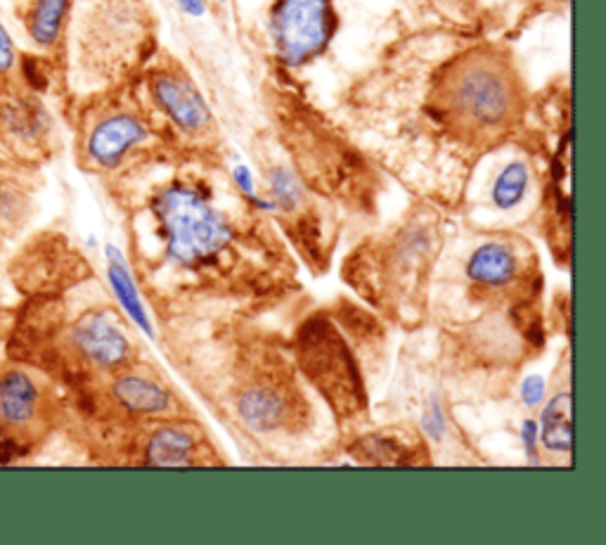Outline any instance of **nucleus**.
<instances>
[{
    "label": "nucleus",
    "mask_w": 606,
    "mask_h": 545,
    "mask_svg": "<svg viewBox=\"0 0 606 545\" xmlns=\"http://www.w3.org/2000/svg\"><path fill=\"white\" fill-rule=\"evenodd\" d=\"M528 183H531V173L524 162H509L505 169L498 173L493 183V204L502 211L517 207L524 200L528 192Z\"/></svg>",
    "instance_id": "obj_17"
},
{
    "label": "nucleus",
    "mask_w": 606,
    "mask_h": 545,
    "mask_svg": "<svg viewBox=\"0 0 606 545\" xmlns=\"http://www.w3.org/2000/svg\"><path fill=\"white\" fill-rule=\"evenodd\" d=\"M48 126V114L36 100L15 98L0 105V128L17 138H36Z\"/></svg>",
    "instance_id": "obj_14"
},
{
    "label": "nucleus",
    "mask_w": 606,
    "mask_h": 545,
    "mask_svg": "<svg viewBox=\"0 0 606 545\" xmlns=\"http://www.w3.org/2000/svg\"><path fill=\"white\" fill-rule=\"evenodd\" d=\"M178 8L190 17H204L206 15V0H176Z\"/></svg>",
    "instance_id": "obj_22"
},
{
    "label": "nucleus",
    "mask_w": 606,
    "mask_h": 545,
    "mask_svg": "<svg viewBox=\"0 0 606 545\" xmlns=\"http://www.w3.org/2000/svg\"><path fill=\"white\" fill-rule=\"evenodd\" d=\"M150 91L161 112H164L180 131L190 133V136H199V133L209 131L211 121H214L211 109L188 76L176 72H161L152 79Z\"/></svg>",
    "instance_id": "obj_5"
},
{
    "label": "nucleus",
    "mask_w": 606,
    "mask_h": 545,
    "mask_svg": "<svg viewBox=\"0 0 606 545\" xmlns=\"http://www.w3.org/2000/svg\"><path fill=\"white\" fill-rule=\"evenodd\" d=\"M107 256H109V285H112L114 294L119 297L121 306H124L128 316L143 327L145 332H152L150 320H147V313L143 309V304H140V297L138 292H135L131 275H128V268L124 261H121V254L116 252L114 247H107Z\"/></svg>",
    "instance_id": "obj_16"
},
{
    "label": "nucleus",
    "mask_w": 606,
    "mask_h": 545,
    "mask_svg": "<svg viewBox=\"0 0 606 545\" xmlns=\"http://www.w3.org/2000/svg\"><path fill=\"white\" fill-rule=\"evenodd\" d=\"M38 406V389L19 370L0 375V420L8 425H24L34 418Z\"/></svg>",
    "instance_id": "obj_9"
},
{
    "label": "nucleus",
    "mask_w": 606,
    "mask_h": 545,
    "mask_svg": "<svg viewBox=\"0 0 606 545\" xmlns=\"http://www.w3.org/2000/svg\"><path fill=\"white\" fill-rule=\"evenodd\" d=\"M235 181L240 183V188H242V192H247L249 197H254V181H251V173H249V169L247 166H237L235 169Z\"/></svg>",
    "instance_id": "obj_23"
},
{
    "label": "nucleus",
    "mask_w": 606,
    "mask_h": 545,
    "mask_svg": "<svg viewBox=\"0 0 606 545\" xmlns=\"http://www.w3.org/2000/svg\"><path fill=\"white\" fill-rule=\"evenodd\" d=\"M270 185H273L277 204H282V207H294V204L299 202L301 188L285 166H277V169H273V173H270Z\"/></svg>",
    "instance_id": "obj_18"
},
{
    "label": "nucleus",
    "mask_w": 606,
    "mask_h": 545,
    "mask_svg": "<svg viewBox=\"0 0 606 545\" xmlns=\"http://www.w3.org/2000/svg\"><path fill=\"white\" fill-rule=\"evenodd\" d=\"M519 259L517 252L505 242H486L469 256L467 278L474 285L488 287V290H500L517 278Z\"/></svg>",
    "instance_id": "obj_8"
},
{
    "label": "nucleus",
    "mask_w": 606,
    "mask_h": 545,
    "mask_svg": "<svg viewBox=\"0 0 606 545\" xmlns=\"http://www.w3.org/2000/svg\"><path fill=\"white\" fill-rule=\"evenodd\" d=\"M114 396L126 410L140 415L164 413V410H169L171 406L169 391L159 387V384L135 375L121 377V380L114 384Z\"/></svg>",
    "instance_id": "obj_11"
},
{
    "label": "nucleus",
    "mask_w": 606,
    "mask_h": 545,
    "mask_svg": "<svg viewBox=\"0 0 606 545\" xmlns=\"http://www.w3.org/2000/svg\"><path fill=\"white\" fill-rule=\"evenodd\" d=\"M543 444L550 451L569 453L571 451V394H557L543 410L540 422Z\"/></svg>",
    "instance_id": "obj_15"
},
{
    "label": "nucleus",
    "mask_w": 606,
    "mask_h": 545,
    "mask_svg": "<svg viewBox=\"0 0 606 545\" xmlns=\"http://www.w3.org/2000/svg\"><path fill=\"white\" fill-rule=\"evenodd\" d=\"M22 74L24 81L29 83V88L34 91H45L50 86V67L48 62L41 60L36 55H24L22 57Z\"/></svg>",
    "instance_id": "obj_19"
},
{
    "label": "nucleus",
    "mask_w": 606,
    "mask_h": 545,
    "mask_svg": "<svg viewBox=\"0 0 606 545\" xmlns=\"http://www.w3.org/2000/svg\"><path fill=\"white\" fill-rule=\"evenodd\" d=\"M12 451H15V441H12L10 436H5L3 432H0V465L10 463L12 455H15Z\"/></svg>",
    "instance_id": "obj_24"
},
{
    "label": "nucleus",
    "mask_w": 606,
    "mask_h": 545,
    "mask_svg": "<svg viewBox=\"0 0 606 545\" xmlns=\"http://www.w3.org/2000/svg\"><path fill=\"white\" fill-rule=\"evenodd\" d=\"M12 64H15V43L3 24H0V74L10 72Z\"/></svg>",
    "instance_id": "obj_20"
},
{
    "label": "nucleus",
    "mask_w": 606,
    "mask_h": 545,
    "mask_svg": "<svg viewBox=\"0 0 606 545\" xmlns=\"http://www.w3.org/2000/svg\"><path fill=\"white\" fill-rule=\"evenodd\" d=\"M195 439L180 427H164L152 434L147 446V463L157 467H180L190 463Z\"/></svg>",
    "instance_id": "obj_13"
},
{
    "label": "nucleus",
    "mask_w": 606,
    "mask_h": 545,
    "mask_svg": "<svg viewBox=\"0 0 606 545\" xmlns=\"http://www.w3.org/2000/svg\"><path fill=\"white\" fill-rule=\"evenodd\" d=\"M268 27L280 60L301 67L330 46L337 12L332 0H275Z\"/></svg>",
    "instance_id": "obj_4"
},
{
    "label": "nucleus",
    "mask_w": 606,
    "mask_h": 545,
    "mask_svg": "<svg viewBox=\"0 0 606 545\" xmlns=\"http://www.w3.org/2000/svg\"><path fill=\"white\" fill-rule=\"evenodd\" d=\"M152 209L164 228L169 256L178 264H204L228 245V223L188 185L176 183L164 188L154 197Z\"/></svg>",
    "instance_id": "obj_2"
},
{
    "label": "nucleus",
    "mask_w": 606,
    "mask_h": 545,
    "mask_svg": "<svg viewBox=\"0 0 606 545\" xmlns=\"http://www.w3.org/2000/svg\"><path fill=\"white\" fill-rule=\"evenodd\" d=\"M147 140V128L143 121L133 114L119 112L112 117L102 119L98 126L90 131L86 150L88 157L102 169H114L124 162V157L133 147L143 145Z\"/></svg>",
    "instance_id": "obj_6"
},
{
    "label": "nucleus",
    "mask_w": 606,
    "mask_h": 545,
    "mask_svg": "<svg viewBox=\"0 0 606 545\" xmlns=\"http://www.w3.org/2000/svg\"><path fill=\"white\" fill-rule=\"evenodd\" d=\"M436 114L462 136L507 131L521 114L517 72L493 50L462 55L436 83Z\"/></svg>",
    "instance_id": "obj_1"
},
{
    "label": "nucleus",
    "mask_w": 606,
    "mask_h": 545,
    "mask_svg": "<svg viewBox=\"0 0 606 545\" xmlns=\"http://www.w3.org/2000/svg\"><path fill=\"white\" fill-rule=\"evenodd\" d=\"M240 413L244 422L256 432H273L285 425L287 401L277 389L254 387L240 396Z\"/></svg>",
    "instance_id": "obj_10"
},
{
    "label": "nucleus",
    "mask_w": 606,
    "mask_h": 545,
    "mask_svg": "<svg viewBox=\"0 0 606 545\" xmlns=\"http://www.w3.org/2000/svg\"><path fill=\"white\" fill-rule=\"evenodd\" d=\"M299 361L308 380L318 387L339 415L363 408L360 375L337 332L327 323H311L299 337Z\"/></svg>",
    "instance_id": "obj_3"
},
{
    "label": "nucleus",
    "mask_w": 606,
    "mask_h": 545,
    "mask_svg": "<svg viewBox=\"0 0 606 545\" xmlns=\"http://www.w3.org/2000/svg\"><path fill=\"white\" fill-rule=\"evenodd\" d=\"M74 342L83 356H88L102 368H116L131 356V344H128L126 335L105 313L83 316L74 327Z\"/></svg>",
    "instance_id": "obj_7"
},
{
    "label": "nucleus",
    "mask_w": 606,
    "mask_h": 545,
    "mask_svg": "<svg viewBox=\"0 0 606 545\" xmlns=\"http://www.w3.org/2000/svg\"><path fill=\"white\" fill-rule=\"evenodd\" d=\"M543 399H545V382H543V377H531V380H526V384H524V401H526V406L535 408Z\"/></svg>",
    "instance_id": "obj_21"
},
{
    "label": "nucleus",
    "mask_w": 606,
    "mask_h": 545,
    "mask_svg": "<svg viewBox=\"0 0 606 545\" xmlns=\"http://www.w3.org/2000/svg\"><path fill=\"white\" fill-rule=\"evenodd\" d=\"M72 0H31L27 31L38 48H53L67 22Z\"/></svg>",
    "instance_id": "obj_12"
}]
</instances>
